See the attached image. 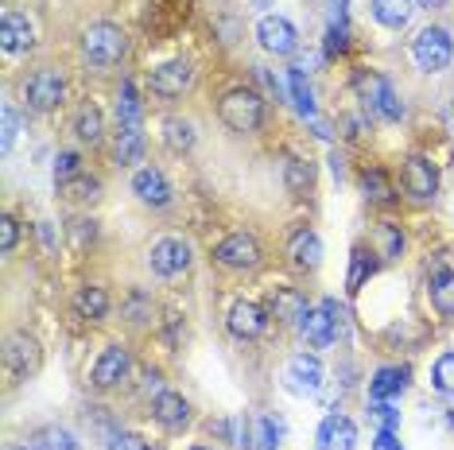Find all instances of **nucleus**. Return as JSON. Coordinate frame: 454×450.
<instances>
[{"instance_id": "1", "label": "nucleus", "mask_w": 454, "mask_h": 450, "mask_svg": "<svg viewBox=\"0 0 454 450\" xmlns=\"http://www.w3.org/2000/svg\"><path fill=\"white\" fill-rule=\"evenodd\" d=\"M129 55V35L121 32L117 24H90L86 32H82V58H86L94 70H109L117 66L121 58Z\"/></svg>"}, {"instance_id": "2", "label": "nucleus", "mask_w": 454, "mask_h": 450, "mask_svg": "<svg viewBox=\"0 0 454 450\" xmlns=\"http://www.w3.org/2000/svg\"><path fill=\"white\" fill-rule=\"evenodd\" d=\"M218 117H222V125L230 132H237V136H249V132H256L264 125V97L256 94V89L237 86V89H230V94H222Z\"/></svg>"}, {"instance_id": "3", "label": "nucleus", "mask_w": 454, "mask_h": 450, "mask_svg": "<svg viewBox=\"0 0 454 450\" xmlns=\"http://www.w3.org/2000/svg\"><path fill=\"white\" fill-rule=\"evenodd\" d=\"M454 58V39L447 27H423V32L411 39V63H416L423 74H442Z\"/></svg>"}, {"instance_id": "4", "label": "nucleus", "mask_w": 454, "mask_h": 450, "mask_svg": "<svg viewBox=\"0 0 454 450\" xmlns=\"http://www.w3.org/2000/svg\"><path fill=\"white\" fill-rule=\"evenodd\" d=\"M261 257H264L261 241H256L253 233H230V237H222L214 244V260L230 272H253L256 264H261Z\"/></svg>"}, {"instance_id": "5", "label": "nucleus", "mask_w": 454, "mask_h": 450, "mask_svg": "<svg viewBox=\"0 0 454 450\" xmlns=\"http://www.w3.org/2000/svg\"><path fill=\"white\" fill-rule=\"evenodd\" d=\"M256 43H261L268 55L287 58V55H295L299 50V32H295V24L287 16L268 12V16L256 19Z\"/></svg>"}, {"instance_id": "6", "label": "nucleus", "mask_w": 454, "mask_h": 450, "mask_svg": "<svg viewBox=\"0 0 454 450\" xmlns=\"http://www.w3.org/2000/svg\"><path fill=\"white\" fill-rule=\"evenodd\" d=\"M24 94H27V105H32L35 112H51V109H59L67 101V78L59 74V70H35L32 78H27V86H24Z\"/></svg>"}, {"instance_id": "7", "label": "nucleus", "mask_w": 454, "mask_h": 450, "mask_svg": "<svg viewBox=\"0 0 454 450\" xmlns=\"http://www.w3.org/2000/svg\"><path fill=\"white\" fill-rule=\"evenodd\" d=\"M148 268L160 275V280H175V275H183L191 268V244L183 237H163L152 244L148 252Z\"/></svg>"}, {"instance_id": "8", "label": "nucleus", "mask_w": 454, "mask_h": 450, "mask_svg": "<svg viewBox=\"0 0 454 450\" xmlns=\"http://www.w3.org/2000/svg\"><path fill=\"white\" fill-rule=\"evenodd\" d=\"M129 373H132V353L125 350L121 342H113L101 350V357L94 361V369H90V381H94V388H117L121 381H129Z\"/></svg>"}, {"instance_id": "9", "label": "nucleus", "mask_w": 454, "mask_h": 450, "mask_svg": "<svg viewBox=\"0 0 454 450\" xmlns=\"http://www.w3.org/2000/svg\"><path fill=\"white\" fill-rule=\"evenodd\" d=\"M268 306L253 303V299H233L230 314H225V326H230L233 338H241V342H253V338H261L268 330Z\"/></svg>"}, {"instance_id": "10", "label": "nucleus", "mask_w": 454, "mask_h": 450, "mask_svg": "<svg viewBox=\"0 0 454 450\" xmlns=\"http://www.w3.org/2000/svg\"><path fill=\"white\" fill-rule=\"evenodd\" d=\"M191 86H194V66L187 63V58H171V63H163L152 70V94L156 97H183V94H191Z\"/></svg>"}, {"instance_id": "11", "label": "nucleus", "mask_w": 454, "mask_h": 450, "mask_svg": "<svg viewBox=\"0 0 454 450\" xmlns=\"http://www.w3.org/2000/svg\"><path fill=\"white\" fill-rule=\"evenodd\" d=\"M404 190L411 194L416 202H431L439 194V171L435 163H431L427 156H408L404 159Z\"/></svg>"}, {"instance_id": "12", "label": "nucleus", "mask_w": 454, "mask_h": 450, "mask_svg": "<svg viewBox=\"0 0 454 450\" xmlns=\"http://www.w3.org/2000/svg\"><path fill=\"white\" fill-rule=\"evenodd\" d=\"M39 342L32 334H24V330H16V334H8V342H4V365H8V373L16 376H32L39 369Z\"/></svg>"}, {"instance_id": "13", "label": "nucleus", "mask_w": 454, "mask_h": 450, "mask_svg": "<svg viewBox=\"0 0 454 450\" xmlns=\"http://www.w3.org/2000/svg\"><path fill=\"white\" fill-rule=\"evenodd\" d=\"M287 388L299 396H315L323 388V361L315 353H295L287 361Z\"/></svg>"}, {"instance_id": "14", "label": "nucleus", "mask_w": 454, "mask_h": 450, "mask_svg": "<svg viewBox=\"0 0 454 450\" xmlns=\"http://www.w3.org/2000/svg\"><path fill=\"white\" fill-rule=\"evenodd\" d=\"M0 47L4 55H24L35 47V24L24 12H4L0 19Z\"/></svg>"}, {"instance_id": "15", "label": "nucleus", "mask_w": 454, "mask_h": 450, "mask_svg": "<svg viewBox=\"0 0 454 450\" xmlns=\"http://www.w3.org/2000/svg\"><path fill=\"white\" fill-rule=\"evenodd\" d=\"M307 311H311V303H307V295L299 288H276L268 295V314L284 326H299L307 319Z\"/></svg>"}, {"instance_id": "16", "label": "nucleus", "mask_w": 454, "mask_h": 450, "mask_svg": "<svg viewBox=\"0 0 454 450\" xmlns=\"http://www.w3.org/2000/svg\"><path fill=\"white\" fill-rule=\"evenodd\" d=\"M152 419H156L160 427H168V431H183V427L191 423V404L183 392H171V388H163V392L152 400Z\"/></svg>"}, {"instance_id": "17", "label": "nucleus", "mask_w": 454, "mask_h": 450, "mask_svg": "<svg viewBox=\"0 0 454 450\" xmlns=\"http://www.w3.org/2000/svg\"><path fill=\"white\" fill-rule=\"evenodd\" d=\"M132 194L144 202V206H168L171 202V182L163 175L160 167H140L137 175H132Z\"/></svg>"}, {"instance_id": "18", "label": "nucleus", "mask_w": 454, "mask_h": 450, "mask_svg": "<svg viewBox=\"0 0 454 450\" xmlns=\"http://www.w3.org/2000/svg\"><path fill=\"white\" fill-rule=\"evenodd\" d=\"M299 334H303V342L311 345V350H330L334 338H338V322H334V314H330L326 306H311L307 319L299 322Z\"/></svg>"}, {"instance_id": "19", "label": "nucleus", "mask_w": 454, "mask_h": 450, "mask_svg": "<svg viewBox=\"0 0 454 450\" xmlns=\"http://www.w3.org/2000/svg\"><path fill=\"white\" fill-rule=\"evenodd\" d=\"M287 260L299 272H315L323 264V241H318L315 229H295L292 241H287Z\"/></svg>"}, {"instance_id": "20", "label": "nucleus", "mask_w": 454, "mask_h": 450, "mask_svg": "<svg viewBox=\"0 0 454 450\" xmlns=\"http://www.w3.org/2000/svg\"><path fill=\"white\" fill-rule=\"evenodd\" d=\"M318 450H354L357 446V427L346 415H326L315 435Z\"/></svg>"}, {"instance_id": "21", "label": "nucleus", "mask_w": 454, "mask_h": 450, "mask_svg": "<svg viewBox=\"0 0 454 450\" xmlns=\"http://www.w3.org/2000/svg\"><path fill=\"white\" fill-rule=\"evenodd\" d=\"M369 109L377 112L380 120H388V125H396L400 117H404V101L396 97V89H392L388 78H369Z\"/></svg>"}, {"instance_id": "22", "label": "nucleus", "mask_w": 454, "mask_h": 450, "mask_svg": "<svg viewBox=\"0 0 454 450\" xmlns=\"http://www.w3.org/2000/svg\"><path fill=\"white\" fill-rule=\"evenodd\" d=\"M369 8H373L377 24L388 27V32H404L411 16H416V0H369Z\"/></svg>"}, {"instance_id": "23", "label": "nucleus", "mask_w": 454, "mask_h": 450, "mask_svg": "<svg viewBox=\"0 0 454 450\" xmlns=\"http://www.w3.org/2000/svg\"><path fill=\"white\" fill-rule=\"evenodd\" d=\"M74 311H78V319H86V322H101L109 314V291L101 288V283H86V288H78Z\"/></svg>"}, {"instance_id": "24", "label": "nucleus", "mask_w": 454, "mask_h": 450, "mask_svg": "<svg viewBox=\"0 0 454 450\" xmlns=\"http://www.w3.org/2000/svg\"><path fill=\"white\" fill-rule=\"evenodd\" d=\"M408 369H400V365H385V369L373 373V381H369V396L373 400H396L400 392L408 388Z\"/></svg>"}, {"instance_id": "25", "label": "nucleus", "mask_w": 454, "mask_h": 450, "mask_svg": "<svg viewBox=\"0 0 454 450\" xmlns=\"http://www.w3.org/2000/svg\"><path fill=\"white\" fill-rule=\"evenodd\" d=\"M427 295H431V306H435V314H442V319H454V272H447V268L431 272Z\"/></svg>"}, {"instance_id": "26", "label": "nucleus", "mask_w": 454, "mask_h": 450, "mask_svg": "<svg viewBox=\"0 0 454 450\" xmlns=\"http://www.w3.org/2000/svg\"><path fill=\"white\" fill-rule=\"evenodd\" d=\"M27 450H78V438L59 423H47V427H35L27 435Z\"/></svg>"}, {"instance_id": "27", "label": "nucleus", "mask_w": 454, "mask_h": 450, "mask_svg": "<svg viewBox=\"0 0 454 450\" xmlns=\"http://www.w3.org/2000/svg\"><path fill=\"white\" fill-rule=\"evenodd\" d=\"M160 128H163V144L171 151H191L199 144V128H194V120H187V117H168Z\"/></svg>"}, {"instance_id": "28", "label": "nucleus", "mask_w": 454, "mask_h": 450, "mask_svg": "<svg viewBox=\"0 0 454 450\" xmlns=\"http://www.w3.org/2000/svg\"><path fill=\"white\" fill-rule=\"evenodd\" d=\"M284 423L276 415H256L249 423V450H280Z\"/></svg>"}, {"instance_id": "29", "label": "nucleus", "mask_w": 454, "mask_h": 450, "mask_svg": "<svg viewBox=\"0 0 454 450\" xmlns=\"http://www.w3.org/2000/svg\"><path fill=\"white\" fill-rule=\"evenodd\" d=\"M74 136L82 144H101V136H106V117H101L98 105H82L78 117H74Z\"/></svg>"}, {"instance_id": "30", "label": "nucleus", "mask_w": 454, "mask_h": 450, "mask_svg": "<svg viewBox=\"0 0 454 450\" xmlns=\"http://www.w3.org/2000/svg\"><path fill=\"white\" fill-rule=\"evenodd\" d=\"M144 125V105L137 97V86L125 81L117 94V128H140Z\"/></svg>"}, {"instance_id": "31", "label": "nucleus", "mask_w": 454, "mask_h": 450, "mask_svg": "<svg viewBox=\"0 0 454 450\" xmlns=\"http://www.w3.org/2000/svg\"><path fill=\"white\" fill-rule=\"evenodd\" d=\"M117 163L121 167H132V163L144 159V132L140 128H117Z\"/></svg>"}, {"instance_id": "32", "label": "nucleus", "mask_w": 454, "mask_h": 450, "mask_svg": "<svg viewBox=\"0 0 454 450\" xmlns=\"http://www.w3.org/2000/svg\"><path fill=\"white\" fill-rule=\"evenodd\" d=\"M287 94H292L295 109L303 112V117H315V89H311V81L303 78V70L299 66L287 70Z\"/></svg>"}, {"instance_id": "33", "label": "nucleus", "mask_w": 454, "mask_h": 450, "mask_svg": "<svg viewBox=\"0 0 454 450\" xmlns=\"http://www.w3.org/2000/svg\"><path fill=\"white\" fill-rule=\"evenodd\" d=\"M377 272V260H373V252H365V249H354V257H349V275H346V291L349 295H357L361 288H365V280Z\"/></svg>"}, {"instance_id": "34", "label": "nucleus", "mask_w": 454, "mask_h": 450, "mask_svg": "<svg viewBox=\"0 0 454 450\" xmlns=\"http://www.w3.org/2000/svg\"><path fill=\"white\" fill-rule=\"evenodd\" d=\"M361 190H365L369 202H380V206H388V202L396 198V190H392V182L380 167H369L365 175H361Z\"/></svg>"}, {"instance_id": "35", "label": "nucleus", "mask_w": 454, "mask_h": 450, "mask_svg": "<svg viewBox=\"0 0 454 450\" xmlns=\"http://www.w3.org/2000/svg\"><path fill=\"white\" fill-rule=\"evenodd\" d=\"M284 182H287V190H292V194H307V190H311V182H315L311 163L287 156V159H284Z\"/></svg>"}, {"instance_id": "36", "label": "nucleus", "mask_w": 454, "mask_h": 450, "mask_svg": "<svg viewBox=\"0 0 454 450\" xmlns=\"http://www.w3.org/2000/svg\"><path fill=\"white\" fill-rule=\"evenodd\" d=\"M59 190H63L70 202H94V198H98V190H101V182H98V179H90L86 171H82L78 179L63 182V187H59Z\"/></svg>"}, {"instance_id": "37", "label": "nucleus", "mask_w": 454, "mask_h": 450, "mask_svg": "<svg viewBox=\"0 0 454 450\" xmlns=\"http://www.w3.org/2000/svg\"><path fill=\"white\" fill-rule=\"evenodd\" d=\"M377 237H380V257L385 260H400V252H404V233H400V225H380L377 229Z\"/></svg>"}, {"instance_id": "38", "label": "nucleus", "mask_w": 454, "mask_h": 450, "mask_svg": "<svg viewBox=\"0 0 454 450\" xmlns=\"http://www.w3.org/2000/svg\"><path fill=\"white\" fill-rule=\"evenodd\" d=\"M431 384H435L442 396H454V353H442L439 361L431 365Z\"/></svg>"}, {"instance_id": "39", "label": "nucleus", "mask_w": 454, "mask_h": 450, "mask_svg": "<svg viewBox=\"0 0 454 450\" xmlns=\"http://www.w3.org/2000/svg\"><path fill=\"white\" fill-rule=\"evenodd\" d=\"M78 175H82L78 151H59V156H55V182H59V187L70 182V179H78Z\"/></svg>"}, {"instance_id": "40", "label": "nucleus", "mask_w": 454, "mask_h": 450, "mask_svg": "<svg viewBox=\"0 0 454 450\" xmlns=\"http://www.w3.org/2000/svg\"><path fill=\"white\" fill-rule=\"evenodd\" d=\"M152 311H156V306H152V299L144 291H132L129 299H125V319L129 322H148Z\"/></svg>"}, {"instance_id": "41", "label": "nucleus", "mask_w": 454, "mask_h": 450, "mask_svg": "<svg viewBox=\"0 0 454 450\" xmlns=\"http://www.w3.org/2000/svg\"><path fill=\"white\" fill-rule=\"evenodd\" d=\"M373 419L380 423V431H396L400 427V412L392 407V400H373Z\"/></svg>"}, {"instance_id": "42", "label": "nucleus", "mask_w": 454, "mask_h": 450, "mask_svg": "<svg viewBox=\"0 0 454 450\" xmlns=\"http://www.w3.org/2000/svg\"><path fill=\"white\" fill-rule=\"evenodd\" d=\"M109 450H156L148 443V438L144 435H132V431H117L109 438Z\"/></svg>"}, {"instance_id": "43", "label": "nucleus", "mask_w": 454, "mask_h": 450, "mask_svg": "<svg viewBox=\"0 0 454 450\" xmlns=\"http://www.w3.org/2000/svg\"><path fill=\"white\" fill-rule=\"evenodd\" d=\"M0 117H4V132H0V148H12V140H16V132H20V117H16V109L12 105H4L0 109Z\"/></svg>"}, {"instance_id": "44", "label": "nucleus", "mask_w": 454, "mask_h": 450, "mask_svg": "<svg viewBox=\"0 0 454 450\" xmlns=\"http://www.w3.org/2000/svg\"><path fill=\"white\" fill-rule=\"evenodd\" d=\"M16 237H20L16 218H12V213H4V218H0V252H4V257L16 249Z\"/></svg>"}, {"instance_id": "45", "label": "nucleus", "mask_w": 454, "mask_h": 450, "mask_svg": "<svg viewBox=\"0 0 454 450\" xmlns=\"http://www.w3.org/2000/svg\"><path fill=\"white\" fill-rule=\"evenodd\" d=\"M98 237V229H94V221H74V244L82 249L86 241H94Z\"/></svg>"}, {"instance_id": "46", "label": "nucleus", "mask_w": 454, "mask_h": 450, "mask_svg": "<svg viewBox=\"0 0 454 450\" xmlns=\"http://www.w3.org/2000/svg\"><path fill=\"white\" fill-rule=\"evenodd\" d=\"M373 450H404L396 443V431H377V438H373Z\"/></svg>"}, {"instance_id": "47", "label": "nucleus", "mask_w": 454, "mask_h": 450, "mask_svg": "<svg viewBox=\"0 0 454 450\" xmlns=\"http://www.w3.org/2000/svg\"><path fill=\"white\" fill-rule=\"evenodd\" d=\"M416 4H419V8H442L447 0H416Z\"/></svg>"}, {"instance_id": "48", "label": "nucleus", "mask_w": 454, "mask_h": 450, "mask_svg": "<svg viewBox=\"0 0 454 450\" xmlns=\"http://www.w3.org/2000/svg\"><path fill=\"white\" fill-rule=\"evenodd\" d=\"M276 0H253V8H272Z\"/></svg>"}, {"instance_id": "49", "label": "nucleus", "mask_w": 454, "mask_h": 450, "mask_svg": "<svg viewBox=\"0 0 454 450\" xmlns=\"http://www.w3.org/2000/svg\"><path fill=\"white\" fill-rule=\"evenodd\" d=\"M191 450H214V446H191Z\"/></svg>"}, {"instance_id": "50", "label": "nucleus", "mask_w": 454, "mask_h": 450, "mask_svg": "<svg viewBox=\"0 0 454 450\" xmlns=\"http://www.w3.org/2000/svg\"><path fill=\"white\" fill-rule=\"evenodd\" d=\"M447 419H450V423H454V407H450V415H447Z\"/></svg>"}, {"instance_id": "51", "label": "nucleus", "mask_w": 454, "mask_h": 450, "mask_svg": "<svg viewBox=\"0 0 454 450\" xmlns=\"http://www.w3.org/2000/svg\"><path fill=\"white\" fill-rule=\"evenodd\" d=\"M8 450H27V446H8Z\"/></svg>"}]
</instances>
